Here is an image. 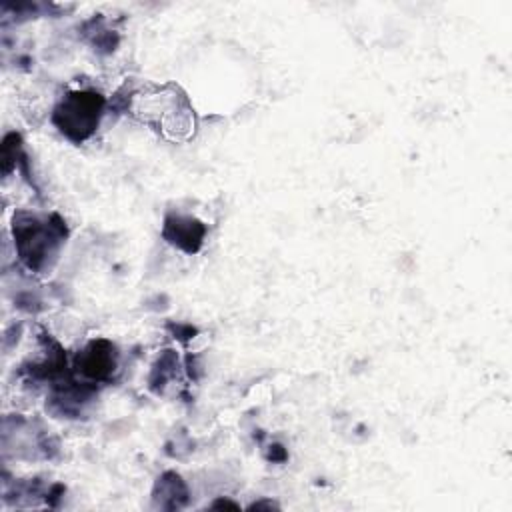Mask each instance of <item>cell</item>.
I'll list each match as a JSON object with an SVG mask.
<instances>
[{
    "instance_id": "obj_1",
    "label": "cell",
    "mask_w": 512,
    "mask_h": 512,
    "mask_svg": "<svg viewBox=\"0 0 512 512\" xmlns=\"http://www.w3.org/2000/svg\"><path fill=\"white\" fill-rule=\"evenodd\" d=\"M98 110L100 100L94 94H74L58 110V116H64L60 126L70 136L74 134L76 138H84L98 122Z\"/></svg>"
}]
</instances>
